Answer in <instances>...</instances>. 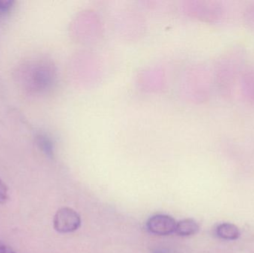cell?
<instances>
[{
	"instance_id": "6da1fadb",
	"label": "cell",
	"mask_w": 254,
	"mask_h": 253,
	"mask_svg": "<svg viewBox=\"0 0 254 253\" xmlns=\"http://www.w3.org/2000/svg\"><path fill=\"white\" fill-rule=\"evenodd\" d=\"M49 79L46 65L40 62H27L17 71L19 84L30 93L40 92L44 89L48 85Z\"/></svg>"
},
{
	"instance_id": "3957f363",
	"label": "cell",
	"mask_w": 254,
	"mask_h": 253,
	"mask_svg": "<svg viewBox=\"0 0 254 253\" xmlns=\"http://www.w3.org/2000/svg\"><path fill=\"white\" fill-rule=\"evenodd\" d=\"M176 220L167 215H155L150 217L146 221L148 231L155 236H169L176 231Z\"/></svg>"
},
{
	"instance_id": "9c48e42d",
	"label": "cell",
	"mask_w": 254,
	"mask_h": 253,
	"mask_svg": "<svg viewBox=\"0 0 254 253\" xmlns=\"http://www.w3.org/2000/svg\"><path fill=\"white\" fill-rule=\"evenodd\" d=\"M0 253H16L10 247L4 245V244L0 243Z\"/></svg>"
},
{
	"instance_id": "ba28073f",
	"label": "cell",
	"mask_w": 254,
	"mask_h": 253,
	"mask_svg": "<svg viewBox=\"0 0 254 253\" xmlns=\"http://www.w3.org/2000/svg\"><path fill=\"white\" fill-rule=\"evenodd\" d=\"M14 1L13 0H0V14H4L13 7Z\"/></svg>"
},
{
	"instance_id": "8992f818",
	"label": "cell",
	"mask_w": 254,
	"mask_h": 253,
	"mask_svg": "<svg viewBox=\"0 0 254 253\" xmlns=\"http://www.w3.org/2000/svg\"><path fill=\"white\" fill-rule=\"evenodd\" d=\"M36 141H37V145L39 146V147H40L47 155H52V145H51V143L49 142V140H48L46 137L42 135H37V137H36Z\"/></svg>"
},
{
	"instance_id": "5b68a950",
	"label": "cell",
	"mask_w": 254,
	"mask_h": 253,
	"mask_svg": "<svg viewBox=\"0 0 254 253\" xmlns=\"http://www.w3.org/2000/svg\"><path fill=\"white\" fill-rule=\"evenodd\" d=\"M216 233L218 237L224 240H237L240 236V232L238 227L230 223L219 224L216 228Z\"/></svg>"
},
{
	"instance_id": "277c9868",
	"label": "cell",
	"mask_w": 254,
	"mask_h": 253,
	"mask_svg": "<svg viewBox=\"0 0 254 253\" xmlns=\"http://www.w3.org/2000/svg\"><path fill=\"white\" fill-rule=\"evenodd\" d=\"M199 229V225L195 220L186 218L177 222L175 233L182 237H188L197 234Z\"/></svg>"
},
{
	"instance_id": "52a82bcc",
	"label": "cell",
	"mask_w": 254,
	"mask_h": 253,
	"mask_svg": "<svg viewBox=\"0 0 254 253\" xmlns=\"http://www.w3.org/2000/svg\"><path fill=\"white\" fill-rule=\"evenodd\" d=\"M9 199L8 188L0 178V204H4Z\"/></svg>"
},
{
	"instance_id": "7a4b0ae2",
	"label": "cell",
	"mask_w": 254,
	"mask_h": 253,
	"mask_svg": "<svg viewBox=\"0 0 254 253\" xmlns=\"http://www.w3.org/2000/svg\"><path fill=\"white\" fill-rule=\"evenodd\" d=\"M80 226V215L71 208L67 206L60 208L54 216V229L61 234L74 233Z\"/></svg>"
}]
</instances>
